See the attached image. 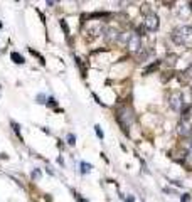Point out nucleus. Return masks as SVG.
Instances as JSON below:
<instances>
[{"instance_id":"1","label":"nucleus","mask_w":192,"mask_h":202,"mask_svg":"<svg viewBox=\"0 0 192 202\" xmlns=\"http://www.w3.org/2000/svg\"><path fill=\"white\" fill-rule=\"evenodd\" d=\"M115 118H116L120 126L123 128V131L128 135V128H130L131 123H133V109H131L130 106H121V108L116 109Z\"/></svg>"},{"instance_id":"2","label":"nucleus","mask_w":192,"mask_h":202,"mask_svg":"<svg viewBox=\"0 0 192 202\" xmlns=\"http://www.w3.org/2000/svg\"><path fill=\"white\" fill-rule=\"evenodd\" d=\"M192 37V26H180L172 32V41L177 46H185L189 39Z\"/></svg>"},{"instance_id":"3","label":"nucleus","mask_w":192,"mask_h":202,"mask_svg":"<svg viewBox=\"0 0 192 202\" xmlns=\"http://www.w3.org/2000/svg\"><path fill=\"white\" fill-rule=\"evenodd\" d=\"M126 49L131 52V54H137V52L142 51V39L137 32H131L130 41L126 42Z\"/></svg>"},{"instance_id":"4","label":"nucleus","mask_w":192,"mask_h":202,"mask_svg":"<svg viewBox=\"0 0 192 202\" xmlns=\"http://www.w3.org/2000/svg\"><path fill=\"white\" fill-rule=\"evenodd\" d=\"M143 27H145V31H148V32H155L157 29L160 27V19H158V15H155V14L147 15L145 20H143Z\"/></svg>"},{"instance_id":"5","label":"nucleus","mask_w":192,"mask_h":202,"mask_svg":"<svg viewBox=\"0 0 192 202\" xmlns=\"http://www.w3.org/2000/svg\"><path fill=\"white\" fill-rule=\"evenodd\" d=\"M182 104H184V96H182L180 93L170 94V108L174 109V111H179Z\"/></svg>"},{"instance_id":"6","label":"nucleus","mask_w":192,"mask_h":202,"mask_svg":"<svg viewBox=\"0 0 192 202\" xmlns=\"http://www.w3.org/2000/svg\"><path fill=\"white\" fill-rule=\"evenodd\" d=\"M10 57H12V61L15 62V64H24V62H26L24 56H20L19 52H12V54H10Z\"/></svg>"},{"instance_id":"7","label":"nucleus","mask_w":192,"mask_h":202,"mask_svg":"<svg viewBox=\"0 0 192 202\" xmlns=\"http://www.w3.org/2000/svg\"><path fill=\"white\" fill-rule=\"evenodd\" d=\"M130 36H131V32H121L118 36V42H121V44H126V42L130 41Z\"/></svg>"},{"instance_id":"8","label":"nucleus","mask_w":192,"mask_h":202,"mask_svg":"<svg viewBox=\"0 0 192 202\" xmlns=\"http://www.w3.org/2000/svg\"><path fill=\"white\" fill-rule=\"evenodd\" d=\"M158 66H160V61H155L153 64H150L148 67H145V71H143V74H150L152 71H155V69H157Z\"/></svg>"},{"instance_id":"9","label":"nucleus","mask_w":192,"mask_h":202,"mask_svg":"<svg viewBox=\"0 0 192 202\" xmlns=\"http://www.w3.org/2000/svg\"><path fill=\"white\" fill-rule=\"evenodd\" d=\"M106 39H110V41H115V39H116V41H118V32L115 31V29H110Z\"/></svg>"},{"instance_id":"10","label":"nucleus","mask_w":192,"mask_h":202,"mask_svg":"<svg viewBox=\"0 0 192 202\" xmlns=\"http://www.w3.org/2000/svg\"><path fill=\"white\" fill-rule=\"evenodd\" d=\"M91 168H93V165H91V163H86V162H81V172H83V174H88V172L91 170Z\"/></svg>"},{"instance_id":"11","label":"nucleus","mask_w":192,"mask_h":202,"mask_svg":"<svg viewBox=\"0 0 192 202\" xmlns=\"http://www.w3.org/2000/svg\"><path fill=\"white\" fill-rule=\"evenodd\" d=\"M74 61H76V64H78L79 69H81V74H83V76H86V69H84V66H83V62H81V59H79V57H76Z\"/></svg>"},{"instance_id":"12","label":"nucleus","mask_w":192,"mask_h":202,"mask_svg":"<svg viewBox=\"0 0 192 202\" xmlns=\"http://www.w3.org/2000/svg\"><path fill=\"white\" fill-rule=\"evenodd\" d=\"M94 131H96V135H98V138L99 140H103V131H101V126H99V125H96V126H94Z\"/></svg>"},{"instance_id":"13","label":"nucleus","mask_w":192,"mask_h":202,"mask_svg":"<svg viewBox=\"0 0 192 202\" xmlns=\"http://www.w3.org/2000/svg\"><path fill=\"white\" fill-rule=\"evenodd\" d=\"M29 51H31L32 54H34V56H37V57H39V61H41V64H46V61H44V57H42V56H41V54H39V52H37V51H34L32 47H31V49H29Z\"/></svg>"},{"instance_id":"14","label":"nucleus","mask_w":192,"mask_h":202,"mask_svg":"<svg viewBox=\"0 0 192 202\" xmlns=\"http://www.w3.org/2000/svg\"><path fill=\"white\" fill-rule=\"evenodd\" d=\"M68 143H69V145H74V143H76V136H74L73 133L68 135Z\"/></svg>"},{"instance_id":"15","label":"nucleus","mask_w":192,"mask_h":202,"mask_svg":"<svg viewBox=\"0 0 192 202\" xmlns=\"http://www.w3.org/2000/svg\"><path fill=\"white\" fill-rule=\"evenodd\" d=\"M59 24H61V27L64 29V32H66V36H69V27H68V24H66V20H61Z\"/></svg>"},{"instance_id":"16","label":"nucleus","mask_w":192,"mask_h":202,"mask_svg":"<svg viewBox=\"0 0 192 202\" xmlns=\"http://www.w3.org/2000/svg\"><path fill=\"white\" fill-rule=\"evenodd\" d=\"M180 202H191V194H184V195H180Z\"/></svg>"},{"instance_id":"17","label":"nucleus","mask_w":192,"mask_h":202,"mask_svg":"<svg viewBox=\"0 0 192 202\" xmlns=\"http://www.w3.org/2000/svg\"><path fill=\"white\" fill-rule=\"evenodd\" d=\"M12 126H14V131H15V133L19 135V138H22V135H20V130H19V125H17V123H12Z\"/></svg>"},{"instance_id":"18","label":"nucleus","mask_w":192,"mask_h":202,"mask_svg":"<svg viewBox=\"0 0 192 202\" xmlns=\"http://www.w3.org/2000/svg\"><path fill=\"white\" fill-rule=\"evenodd\" d=\"M47 104H51V106H56V104H57V101H56V99H54V98L51 96V98H47Z\"/></svg>"},{"instance_id":"19","label":"nucleus","mask_w":192,"mask_h":202,"mask_svg":"<svg viewBox=\"0 0 192 202\" xmlns=\"http://www.w3.org/2000/svg\"><path fill=\"white\" fill-rule=\"evenodd\" d=\"M44 99H46V96H44V94H37V103H44Z\"/></svg>"},{"instance_id":"20","label":"nucleus","mask_w":192,"mask_h":202,"mask_svg":"<svg viewBox=\"0 0 192 202\" xmlns=\"http://www.w3.org/2000/svg\"><path fill=\"white\" fill-rule=\"evenodd\" d=\"M32 177H34V179H36V177H41V172H39V170H34V174H32Z\"/></svg>"},{"instance_id":"21","label":"nucleus","mask_w":192,"mask_h":202,"mask_svg":"<svg viewBox=\"0 0 192 202\" xmlns=\"http://www.w3.org/2000/svg\"><path fill=\"white\" fill-rule=\"evenodd\" d=\"M126 202H135V197H133V195H130L128 199H126Z\"/></svg>"},{"instance_id":"22","label":"nucleus","mask_w":192,"mask_h":202,"mask_svg":"<svg viewBox=\"0 0 192 202\" xmlns=\"http://www.w3.org/2000/svg\"><path fill=\"white\" fill-rule=\"evenodd\" d=\"M189 157H192V145H191V150H189Z\"/></svg>"},{"instance_id":"23","label":"nucleus","mask_w":192,"mask_h":202,"mask_svg":"<svg viewBox=\"0 0 192 202\" xmlns=\"http://www.w3.org/2000/svg\"><path fill=\"white\" fill-rule=\"evenodd\" d=\"M78 199H79V197H78ZM79 202H88V201H84V199H79Z\"/></svg>"},{"instance_id":"24","label":"nucleus","mask_w":192,"mask_h":202,"mask_svg":"<svg viewBox=\"0 0 192 202\" xmlns=\"http://www.w3.org/2000/svg\"><path fill=\"white\" fill-rule=\"evenodd\" d=\"M0 29H2V22H0Z\"/></svg>"}]
</instances>
